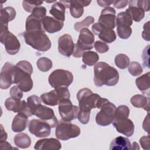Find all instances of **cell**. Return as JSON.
Returning a JSON list of instances; mask_svg holds the SVG:
<instances>
[{
    "label": "cell",
    "instance_id": "cell-1",
    "mask_svg": "<svg viewBox=\"0 0 150 150\" xmlns=\"http://www.w3.org/2000/svg\"><path fill=\"white\" fill-rule=\"evenodd\" d=\"M119 80V73L113 67L105 62H100L94 67V82L97 87L103 85L114 86Z\"/></svg>",
    "mask_w": 150,
    "mask_h": 150
},
{
    "label": "cell",
    "instance_id": "cell-2",
    "mask_svg": "<svg viewBox=\"0 0 150 150\" xmlns=\"http://www.w3.org/2000/svg\"><path fill=\"white\" fill-rule=\"evenodd\" d=\"M14 84L23 91L28 92L32 90L33 85L31 74L33 73V67L31 63L26 60H22L15 65Z\"/></svg>",
    "mask_w": 150,
    "mask_h": 150
},
{
    "label": "cell",
    "instance_id": "cell-3",
    "mask_svg": "<svg viewBox=\"0 0 150 150\" xmlns=\"http://www.w3.org/2000/svg\"><path fill=\"white\" fill-rule=\"evenodd\" d=\"M22 35L26 43L38 51L46 52L51 47V42L45 30L25 31Z\"/></svg>",
    "mask_w": 150,
    "mask_h": 150
},
{
    "label": "cell",
    "instance_id": "cell-4",
    "mask_svg": "<svg viewBox=\"0 0 150 150\" xmlns=\"http://www.w3.org/2000/svg\"><path fill=\"white\" fill-rule=\"evenodd\" d=\"M97 108H100V111L96 115V123L100 126H107L111 124L115 118L116 106L107 99L101 97Z\"/></svg>",
    "mask_w": 150,
    "mask_h": 150
},
{
    "label": "cell",
    "instance_id": "cell-5",
    "mask_svg": "<svg viewBox=\"0 0 150 150\" xmlns=\"http://www.w3.org/2000/svg\"><path fill=\"white\" fill-rule=\"evenodd\" d=\"M101 97L93 93L88 88H83L77 93V98L79 104V110L90 112L93 108H96Z\"/></svg>",
    "mask_w": 150,
    "mask_h": 150
},
{
    "label": "cell",
    "instance_id": "cell-6",
    "mask_svg": "<svg viewBox=\"0 0 150 150\" xmlns=\"http://www.w3.org/2000/svg\"><path fill=\"white\" fill-rule=\"evenodd\" d=\"M94 34L87 28H83L80 31L78 40L74 46L73 53L74 57H82L86 50H90L94 47Z\"/></svg>",
    "mask_w": 150,
    "mask_h": 150
},
{
    "label": "cell",
    "instance_id": "cell-7",
    "mask_svg": "<svg viewBox=\"0 0 150 150\" xmlns=\"http://www.w3.org/2000/svg\"><path fill=\"white\" fill-rule=\"evenodd\" d=\"M73 74L66 70L57 69L52 72L48 78L50 85L53 88L68 87L73 81Z\"/></svg>",
    "mask_w": 150,
    "mask_h": 150
},
{
    "label": "cell",
    "instance_id": "cell-8",
    "mask_svg": "<svg viewBox=\"0 0 150 150\" xmlns=\"http://www.w3.org/2000/svg\"><path fill=\"white\" fill-rule=\"evenodd\" d=\"M80 134V128L69 121L60 120L56 125L55 135L57 139L66 141L77 137Z\"/></svg>",
    "mask_w": 150,
    "mask_h": 150
},
{
    "label": "cell",
    "instance_id": "cell-9",
    "mask_svg": "<svg viewBox=\"0 0 150 150\" xmlns=\"http://www.w3.org/2000/svg\"><path fill=\"white\" fill-rule=\"evenodd\" d=\"M70 94L67 87L56 88L48 93H45L40 96L43 103L50 106H55L64 100L70 99Z\"/></svg>",
    "mask_w": 150,
    "mask_h": 150
},
{
    "label": "cell",
    "instance_id": "cell-10",
    "mask_svg": "<svg viewBox=\"0 0 150 150\" xmlns=\"http://www.w3.org/2000/svg\"><path fill=\"white\" fill-rule=\"evenodd\" d=\"M0 41L4 45L6 52L11 55L16 54L20 49L21 44L19 40L8 30V28H1Z\"/></svg>",
    "mask_w": 150,
    "mask_h": 150
},
{
    "label": "cell",
    "instance_id": "cell-11",
    "mask_svg": "<svg viewBox=\"0 0 150 150\" xmlns=\"http://www.w3.org/2000/svg\"><path fill=\"white\" fill-rule=\"evenodd\" d=\"M32 114L38 117L40 120L47 122L51 128L56 127L59 121L54 115V111L42 103L38 104L32 111Z\"/></svg>",
    "mask_w": 150,
    "mask_h": 150
},
{
    "label": "cell",
    "instance_id": "cell-12",
    "mask_svg": "<svg viewBox=\"0 0 150 150\" xmlns=\"http://www.w3.org/2000/svg\"><path fill=\"white\" fill-rule=\"evenodd\" d=\"M79 107L73 105L70 99L64 100L59 104V112L62 119L64 121H71L77 118Z\"/></svg>",
    "mask_w": 150,
    "mask_h": 150
},
{
    "label": "cell",
    "instance_id": "cell-13",
    "mask_svg": "<svg viewBox=\"0 0 150 150\" xmlns=\"http://www.w3.org/2000/svg\"><path fill=\"white\" fill-rule=\"evenodd\" d=\"M28 128L29 132L36 137H46L50 134V126L41 120L33 119L30 120L28 124Z\"/></svg>",
    "mask_w": 150,
    "mask_h": 150
},
{
    "label": "cell",
    "instance_id": "cell-14",
    "mask_svg": "<svg viewBox=\"0 0 150 150\" xmlns=\"http://www.w3.org/2000/svg\"><path fill=\"white\" fill-rule=\"evenodd\" d=\"M15 67L12 64L6 62L2 68L0 74V87L7 89L12 84H14Z\"/></svg>",
    "mask_w": 150,
    "mask_h": 150
},
{
    "label": "cell",
    "instance_id": "cell-15",
    "mask_svg": "<svg viewBox=\"0 0 150 150\" xmlns=\"http://www.w3.org/2000/svg\"><path fill=\"white\" fill-rule=\"evenodd\" d=\"M5 106L8 110L18 112L27 117L33 115L25 100H16L11 97L8 98L5 101Z\"/></svg>",
    "mask_w": 150,
    "mask_h": 150
},
{
    "label": "cell",
    "instance_id": "cell-16",
    "mask_svg": "<svg viewBox=\"0 0 150 150\" xmlns=\"http://www.w3.org/2000/svg\"><path fill=\"white\" fill-rule=\"evenodd\" d=\"M92 31L94 35L105 43H112L116 39V34L113 29L108 28L97 22L93 25Z\"/></svg>",
    "mask_w": 150,
    "mask_h": 150
},
{
    "label": "cell",
    "instance_id": "cell-17",
    "mask_svg": "<svg viewBox=\"0 0 150 150\" xmlns=\"http://www.w3.org/2000/svg\"><path fill=\"white\" fill-rule=\"evenodd\" d=\"M74 46L71 36L69 34H64L59 38L58 50L64 56L69 57L73 54Z\"/></svg>",
    "mask_w": 150,
    "mask_h": 150
},
{
    "label": "cell",
    "instance_id": "cell-18",
    "mask_svg": "<svg viewBox=\"0 0 150 150\" xmlns=\"http://www.w3.org/2000/svg\"><path fill=\"white\" fill-rule=\"evenodd\" d=\"M116 12L112 7H107L102 10L98 18V23L106 28L113 29L116 25Z\"/></svg>",
    "mask_w": 150,
    "mask_h": 150
},
{
    "label": "cell",
    "instance_id": "cell-19",
    "mask_svg": "<svg viewBox=\"0 0 150 150\" xmlns=\"http://www.w3.org/2000/svg\"><path fill=\"white\" fill-rule=\"evenodd\" d=\"M112 123L118 132L127 137H131L133 135L135 129L134 124L128 118L114 120Z\"/></svg>",
    "mask_w": 150,
    "mask_h": 150
},
{
    "label": "cell",
    "instance_id": "cell-20",
    "mask_svg": "<svg viewBox=\"0 0 150 150\" xmlns=\"http://www.w3.org/2000/svg\"><path fill=\"white\" fill-rule=\"evenodd\" d=\"M42 22L45 31L49 33H54L60 31L64 25L63 22L49 16H45L42 19Z\"/></svg>",
    "mask_w": 150,
    "mask_h": 150
},
{
    "label": "cell",
    "instance_id": "cell-21",
    "mask_svg": "<svg viewBox=\"0 0 150 150\" xmlns=\"http://www.w3.org/2000/svg\"><path fill=\"white\" fill-rule=\"evenodd\" d=\"M61 148L60 141L54 138L39 139L34 146V149L37 150H59Z\"/></svg>",
    "mask_w": 150,
    "mask_h": 150
},
{
    "label": "cell",
    "instance_id": "cell-22",
    "mask_svg": "<svg viewBox=\"0 0 150 150\" xmlns=\"http://www.w3.org/2000/svg\"><path fill=\"white\" fill-rule=\"evenodd\" d=\"M91 1L70 0L69 1V8L71 15L74 18H80L84 12V7L88 6Z\"/></svg>",
    "mask_w": 150,
    "mask_h": 150
},
{
    "label": "cell",
    "instance_id": "cell-23",
    "mask_svg": "<svg viewBox=\"0 0 150 150\" xmlns=\"http://www.w3.org/2000/svg\"><path fill=\"white\" fill-rule=\"evenodd\" d=\"M132 145L129 140L124 137H118L114 138L110 144L111 150H129L132 149Z\"/></svg>",
    "mask_w": 150,
    "mask_h": 150
},
{
    "label": "cell",
    "instance_id": "cell-24",
    "mask_svg": "<svg viewBox=\"0 0 150 150\" xmlns=\"http://www.w3.org/2000/svg\"><path fill=\"white\" fill-rule=\"evenodd\" d=\"M136 1H128L129 7L126 9L125 12L130 15L132 20L135 22H139L144 18L145 12L137 5Z\"/></svg>",
    "mask_w": 150,
    "mask_h": 150
},
{
    "label": "cell",
    "instance_id": "cell-25",
    "mask_svg": "<svg viewBox=\"0 0 150 150\" xmlns=\"http://www.w3.org/2000/svg\"><path fill=\"white\" fill-rule=\"evenodd\" d=\"M16 16V11L11 6H7L1 9V28H8V22L13 20Z\"/></svg>",
    "mask_w": 150,
    "mask_h": 150
},
{
    "label": "cell",
    "instance_id": "cell-26",
    "mask_svg": "<svg viewBox=\"0 0 150 150\" xmlns=\"http://www.w3.org/2000/svg\"><path fill=\"white\" fill-rule=\"evenodd\" d=\"M150 73L148 72L135 80V84L138 89L143 93L149 95Z\"/></svg>",
    "mask_w": 150,
    "mask_h": 150
},
{
    "label": "cell",
    "instance_id": "cell-27",
    "mask_svg": "<svg viewBox=\"0 0 150 150\" xmlns=\"http://www.w3.org/2000/svg\"><path fill=\"white\" fill-rule=\"evenodd\" d=\"M132 105L136 108H143L148 112L149 111V98L141 94H136L130 99Z\"/></svg>",
    "mask_w": 150,
    "mask_h": 150
},
{
    "label": "cell",
    "instance_id": "cell-28",
    "mask_svg": "<svg viewBox=\"0 0 150 150\" xmlns=\"http://www.w3.org/2000/svg\"><path fill=\"white\" fill-rule=\"evenodd\" d=\"M28 124V117L21 114H18L13 119L12 129L15 132H19L25 129Z\"/></svg>",
    "mask_w": 150,
    "mask_h": 150
},
{
    "label": "cell",
    "instance_id": "cell-29",
    "mask_svg": "<svg viewBox=\"0 0 150 150\" xmlns=\"http://www.w3.org/2000/svg\"><path fill=\"white\" fill-rule=\"evenodd\" d=\"M26 30L27 32L45 30L42 25V20L33 16L32 15L28 16L26 20Z\"/></svg>",
    "mask_w": 150,
    "mask_h": 150
},
{
    "label": "cell",
    "instance_id": "cell-30",
    "mask_svg": "<svg viewBox=\"0 0 150 150\" xmlns=\"http://www.w3.org/2000/svg\"><path fill=\"white\" fill-rule=\"evenodd\" d=\"M65 6L60 1L55 2L50 9V14L57 20L64 22L65 20Z\"/></svg>",
    "mask_w": 150,
    "mask_h": 150
},
{
    "label": "cell",
    "instance_id": "cell-31",
    "mask_svg": "<svg viewBox=\"0 0 150 150\" xmlns=\"http://www.w3.org/2000/svg\"><path fill=\"white\" fill-rule=\"evenodd\" d=\"M15 145L20 148H27L31 145V139L26 133H19L14 137Z\"/></svg>",
    "mask_w": 150,
    "mask_h": 150
},
{
    "label": "cell",
    "instance_id": "cell-32",
    "mask_svg": "<svg viewBox=\"0 0 150 150\" xmlns=\"http://www.w3.org/2000/svg\"><path fill=\"white\" fill-rule=\"evenodd\" d=\"M99 60L98 54L93 51L85 52L82 55L83 62L89 66L94 65Z\"/></svg>",
    "mask_w": 150,
    "mask_h": 150
},
{
    "label": "cell",
    "instance_id": "cell-33",
    "mask_svg": "<svg viewBox=\"0 0 150 150\" xmlns=\"http://www.w3.org/2000/svg\"><path fill=\"white\" fill-rule=\"evenodd\" d=\"M116 24L117 25H124L131 26L132 24V19L127 12H122L119 13L116 17Z\"/></svg>",
    "mask_w": 150,
    "mask_h": 150
},
{
    "label": "cell",
    "instance_id": "cell-34",
    "mask_svg": "<svg viewBox=\"0 0 150 150\" xmlns=\"http://www.w3.org/2000/svg\"><path fill=\"white\" fill-rule=\"evenodd\" d=\"M36 65L38 68L42 72H46L52 69L53 66L52 62L50 59L47 57H40L39 58L37 62Z\"/></svg>",
    "mask_w": 150,
    "mask_h": 150
},
{
    "label": "cell",
    "instance_id": "cell-35",
    "mask_svg": "<svg viewBox=\"0 0 150 150\" xmlns=\"http://www.w3.org/2000/svg\"><path fill=\"white\" fill-rule=\"evenodd\" d=\"M115 63L118 68L125 69L129 64V59L126 54L120 53L115 56Z\"/></svg>",
    "mask_w": 150,
    "mask_h": 150
},
{
    "label": "cell",
    "instance_id": "cell-36",
    "mask_svg": "<svg viewBox=\"0 0 150 150\" xmlns=\"http://www.w3.org/2000/svg\"><path fill=\"white\" fill-rule=\"evenodd\" d=\"M117 31L118 36L121 39H128L132 33V29L130 26L124 25H117Z\"/></svg>",
    "mask_w": 150,
    "mask_h": 150
},
{
    "label": "cell",
    "instance_id": "cell-37",
    "mask_svg": "<svg viewBox=\"0 0 150 150\" xmlns=\"http://www.w3.org/2000/svg\"><path fill=\"white\" fill-rule=\"evenodd\" d=\"M129 114V109L128 106L121 105L118 106L115 112L114 120H120L128 118Z\"/></svg>",
    "mask_w": 150,
    "mask_h": 150
},
{
    "label": "cell",
    "instance_id": "cell-38",
    "mask_svg": "<svg viewBox=\"0 0 150 150\" xmlns=\"http://www.w3.org/2000/svg\"><path fill=\"white\" fill-rule=\"evenodd\" d=\"M94 22V18L91 16H87L81 22H78L74 23V28L76 31H80L81 29L84 28V27H88Z\"/></svg>",
    "mask_w": 150,
    "mask_h": 150
},
{
    "label": "cell",
    "instance_id": "cell-39",
    "mask_svg": "<svg viewBox=\"0 0 150 150\" xmlns=\"http://www.w3.org/2000/svg\"><path fill=\"white\" fill-rule=\"evenodd\" d=\"M42 4L43 1H23L22 6L26 12L32 13L35 8L41 6Z\"/></svg>",
    "mask_w": 150,
    "mask_h": 150
},
{
    "label": "cell",
    "instance_id": "cell-40",
    "mask_svg": "<svg viewBox=\"0 0 150 150\" xmlns=\"http://www.w3.org/2000/svg\"><path fill=\"white\" fill-rule=\"evenodd\" d=\"M128 71L133 76H137L142 73L143 69L138 62H132L128 66Z\"/></svg>",
    "mask_w": 150,
    "mask_h": 150
},
{
    "label": "cell",
    "instance_id": "cell-41",
    "mask_svg": "<svg viewBox=\"0 0 150 150\" xmlns=\"http://www.w3.org/2000/svg\"><path fill=\"white\" fill-rule=\"evenodd\" d=\"M40 103H42L41 98L36 95H32L27 98V104L32 113L35 108Z\"/></svg>",
    "mask_w": 150,
    "mask_h": 150
},
{
    "label": "cell",
    "instance_id": "cell-42",
    "mask_svg": "<svg viewBox=\"0 0 150 150\" xmlns=\"http://www.w3.org/2000/svg\"><path fill=\"white\" fill-rule=\"evenodd\" d=\"M11 97L14 100H21L23 97V91L18 86H14L9 91Z\"/></svg>",
    "mask_w": 150,
    "mask_h": 150
},
{
    "label": "cell",
    "instance_id": "cell-43",
    "mask_svg": "<svg viewBox=\"0 0 150 150\" xmlns=\"http://www.w3.org/2000/svg\"><path fill=\"white\" fill-rule=\"evenodd\" d=\"M46 8L44 6H39L34 8L31 15L42 21V19L46 16Z\"/></svg>",
    "mask_w": 150,
    "mask_h": 150
},
{
    "label": "cell",
    "instance_id": "cell-44",
    "mask_svg": "<svg viewBox=\"0 0 150 150\" xmlns=\"http://www.w3.org/2000/svg\"><path fill=\"white\" fill-rule=\"evenodd\" d=\"M95 49L100 53L107 52L109 50V46L104 42L97 40L94 43Z\"/></svg>",
    "mask_w": 150,
    "mask_h": 150
},
{
    "label": "cell",
    "instance_id": "cell-45",
    "mask_svg": "<svg viewBox=\"0 0 150 150\" xmlns=\"http://www.w3.org/2000/svg\"><path fill=\"white\" fill-rule=\"evenodd\" d=\"M90 112H86L79 110L77 118L79 121L83 124H87L90 120Z\"/></svg>",
    "mask_w": 150,
    "mask_h": 150
},
{
    "label": "cell",
    "instance_id": "cell-46",
    "mask_svg": "<svg viewBox=\"0 0 150 150\" xmlns=\"http://www.w3.org/2000/svg\"><path fill=\"white\" fill-rule=\"evenodd\" d=\"M149 135L147 136H143L139 139L140 144L142 148L144 149L149 150L150 149V145H149Z\"/></svg>",
    "mask_w": 150,
    "mask_h": 150
},
{
    "label": "cell",
    "instance_id": "cell-47",
    "mask_svg": "<svg viewBox=\"0 0 150 150\" xmlns=\"http://www.w3.org/2000/svg\"><path fill=\"white\" fill-rule=\"evenodd\" d=\"M144 30L142 33V37L144 39L147 41H149V22H147L144 25Z\"/></svg>",
    "mask_w": 150,
    "mask_h": 150
},
{
    "label": "cell",
    "instance_id": "cell-48",
    "mask_svg": "<svg viewBox=\"0 0 150 150\" xmlns=\"http://www.w3.org/2000/svg\"><path fill=\"white\" fill-rule=\"evenodd\" d=\"M137 5L144 10V12L148 11L149 9V1H137Z\"/></svg>",
    "mask_w": 150,
    "mask_h": 150
},
{
    "label": "cell",
    "instance_id": "cell-49",
    "mask_svg": "<svg viewBox=\"0 0 150 150\" xmlns=\"http://www.w3.org/2000/svg\"><path fill=\"white\" fill-rule=\"evenodd\" d=\"M128 4V1H114V6L117 9L125 8Z\"/></svg>",
    "mask_w": 150,
    "mask_h": 150
},
{
    "label": "cell",
    "instance_id": "cell-50",
    "mask_svg": "<svg viewBox=\"0 0 150 150\" xmlns=\"http://www.w3.org/2000/svg\"><path fill=\"white\" fill-rule=\"evenodd\" d=\"M97 2L98 4V5L102 7H108V6H110V5H111L112 4L114 3L113 1H100V0H98L97 1Z\"/></svg>",
    "mask_w": 150,
    "mask_h": 150
},
{
    "label": "cell",
    "instance_id": "cell-51",
    "mask_svg": "<svg viewBox=\"0 0 150 150\" xmlns=\"http://www.w3.org/2000/svg\"><path fill=\"white\" fill-rule=\"evenodd\" d=\"M149 114H148L146 118L144 119V121L143 122L142 124V127L143 129L146 131L148 133H149V117H148Z\"/></svg>",
    "mask_w": 150,
    "mask_h": 150
},
{
    "label": "cell",
    "instance_id": "cell-52",
    "mask_svg": "<svg viewBox=\"0 0 150 150\" xmlns=\"http://www.w3.org/2000/svg\"><path fill=\"white\" fill-rule=\"evenodd\" d=\"M0 145H1V148L2 149H13V148H12L11 146V145L5 141H3V142H0Z\"/></svg>",
    "mask_w": 150,
    "mask_h": 150
},
{
    "label": "cell",
    "instance_id": "cell-53",
    "mask_svg": "<svg viewBox=\"0 0 150 150\" xmlns=\"http://www.w3.org/2000/svg\"><path fill=\"white\" fill-rule=\"evenodd\" d=\"M1 142H3L6 141L7 138V134L6 133L4 129L3 126L1 125Z\"/></svg>",
    "mask_w": 150,
    "mask_h": 150
}]
</instances>
